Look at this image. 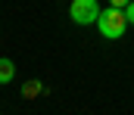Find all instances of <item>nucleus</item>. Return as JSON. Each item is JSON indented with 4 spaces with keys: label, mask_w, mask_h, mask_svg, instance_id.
I'll return each mask as SVG.
<instances>
[{
    "label": "nucleus",
    "mask_w": 134,
    "mask_h": 115,
    "mask_svg": "<svg viewBox=\"0 0 134 115\" xmlns=\"http://www.w3.org/2000/svg\"><path fill=\"white\" fill-rule=\"evenodd\" d=\"M100 3L97 0H72L69 3V16H72V22L75 25H97V19H100Z\"/></svg>",
    "instance_id": "nucleus-2"
},
{
    "label": "nucleus",
    "mask_w": 134,
    "mask_h": 115,
    "mask_svg": "<svg viewBox=\"0 0 134 115\" xmlns=\"http://www.w3.org/2000/svg\"><path fill=\"white\" fill-rule=\"evenodd\" d=\"M41 90H44V84H41V81H28V84H25V87H22V93H25V96H28V100H31V96H37V93H41Z\"/></svg>",
    "instance_id": "nucleus-4"
},
{
    "label": "nucleus",
    "mask_w": 134,
    "mask_h": 115,
    "mask_svg": "<svg viewBox=\"0 0 134 115\" xmlns=\"http://www.w3.org/2000/svg\"><path fill=\"white\" fill-rule=\"evenodd\" d=\"M97 28H100V34L106 40H119L122 34H125V28H128V16H125V9H119V6L103 9L100 19H97Z\"/></svg>",
    "instance_id": "nucleus-1"
},
{
    "label": "nucleus",
    "mask_w": 134,
    "mask_h": 115,
    "mask_svg": "<svg viewBox=\"0 0 134 115\" xmlns=\"http://www.w3.org/2000/svg\"><path fill=\"white\" fill-rule=\"evenodd\" d=\"M128 3H131V0H109V6H119V9H125Z\"/></svg>",
    "instance_id": "nucleus-6"
},
{
    "label": "nucleus",
    "mask_w": 134,
    "mask_h": 115,
    "mask_svg": "<svg viewBox=\"0 0 134 115\" xmlns=\"http://www.w3.org/2000/svg\"><path fill=\"white\" fill-rule=\"evenodd\" d=\"M125 16H128V25H134V0L125 6Z\"/></svg>",
    "instance_id": "nucleus-5"
},
{
    "label": "nucleus",
    "mask_w": 134,
    "mask_h": 115,
    "mask_svg": "<svg viewBox=\"0 0 134 115\" xmlns=\"http://www.w3.org/2000/svg\"><path fill=\"white\" fill-rule=\"evenodd\" d=\"M16 78V62L13 59H0V84H9Z\"/></svg>",
    "instance_id": "nucleus-3"
}]
</instances>
